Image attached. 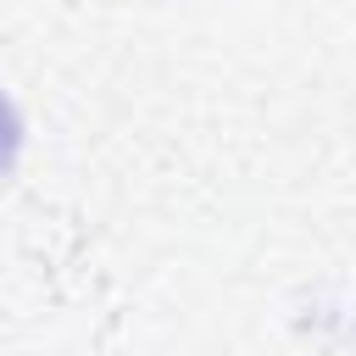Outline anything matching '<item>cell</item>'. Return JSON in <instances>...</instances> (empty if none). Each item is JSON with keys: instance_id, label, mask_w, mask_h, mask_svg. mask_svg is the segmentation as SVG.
Masks as SVG:
<instances>
[{"instance_id": "obj_1", "label": "cell", "mask_w": 356, "mask_h": 356, "mask_svg": "<svg viewBox=\"0 0 356 356\" xmlns=\"http://www.w3.org/2000/svg\"><path fill=\"white\" fill-rule=\"evenodd\" d=\"M17 139H22V134H17V111L0 100V172L17 161Z\"/></svg>"}]
</instances>
